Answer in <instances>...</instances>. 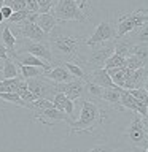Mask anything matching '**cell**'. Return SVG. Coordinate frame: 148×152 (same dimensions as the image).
<instances>
[{"instance_id":"obj_1","label":"cell","mask_w":148,"mask_h":152,"mask_svg":"<svg viewBox=\"0 0 148 152\" xmlns=\"http://www.w3.org/2000/svg\"><path fill=\"white\" fill-rule=\"evenodd\" d=\"M48 45L53 52L54 62H75L83 66V59L86 54V38L73 28L65 26V22H59L56 28L48 35Z\"/></svg>"},{"instance_id":"obj_2","label":"cell","mask_w":148,"mask_h":152,"mask_svg":"<svg viewBox=\"0 0 148 152\" xmlns=\"http://www.w3.org/2000/svg\"><path fill=\"white\" fill-rule=\"evenodd\" d=\"M80 117L69 124V133H94L105 121V109L91 98H80Z\"/></svg>"},{"instance_id":"obj_3","label":"cell","mask_w":148,"mask_h":152,"mask_svg":"<svg viewBox=\"0 0 148 152\" xmlns=\"http://www.w3.org/2000/svg\"><path fill=\"white\" fill-rule=\"evenodd\" d=\"M113 52H115V40L100 43V45H95V46H89V49L86 51L83 59V68L86 70V73L89 75L94 70L104 68L105 62L108 60L110 56H113Z\"/></svg>"},{"instance_id":"obj_4","label":"cell","mask_w":148,"mask_h":152,"mask_svg":"<svg viewBox=\"0 0 148 152\" xmlns=\"http://www.w3.org/2000/svg\"><path fill=\"white\" fill-rule=\"evenodd\" d=\"M51 13L59 22H84L88 19V13L78 7L76 0H57Z\"/></svg>"},{"instance_id":"obj_5","label":"cell","mask_w":148,"mask_h":152,"mask_svg":"<svg viewBox=\"0 0 148 152\" xmlns=\"http://www.w3.org/2000/svg\"><path fill=\"white\" fill-rule=\"evenodd\" d=\"M147 22H148V10L140 8V10H134L131 13H124L118 18L116 35H118V38L126 37Z\"/></svg>"},{"instance_id":"obj_6","label":"cell","mask_w":148,"mask_h":152,"mask_svg":"<svg viewBox=\"0 0 148 152\" xmlns=\"http://www.w3.org/2000/svg\"><path fill=\"white\" fill-rule=\"evenodd\" d=\"M126 138L129 142L138 151L145 152L147 149V140H148V127L143 122V117L140 114L134 113L132 122L129 124L127 130H126Z\"/></svg>"},{"instance_id":"obj_7","label":"cell","mask_w":148,"mask_h":152,"mask_svg":"<svg viewBox=\"0 0 148 152\" xmlns=\"http://www.w3.org/2000/svg\"><path fill=\"white\" fill-rule=\"evenodd\" d=\"M18 52H29V54L40 57L48 64L54 62L53 52L50 49L48 41H33V40H27V38H18L16 43V54Z\"/></svg>"},{"instance_id":"obj_8","label":"cell","mask_w":148,"mask_h":152,"mask_svg":"<svg viewBox=\"0 0 148 152\" xmlns=\"http://www.w3.org/2000/svg\"><path fill=\"white\" fill-rule=\"evenodd\" d=\"M26 83L30 89V92L35 95L37 98H45V100H50L53 102L54 95L57 94L56 90V84L53 81L46 79L45 76H38V78H29L26 79Z\"/></svg>"},{"instance_id":"obj_9","label":"cell","mask_w":148,"mask_h":152,"mask_svg":"<svg viewBox=\"0 0 148 152\" xmlns=\"http://www.w3.org/2000/svg\"><path fill=\"white\" fill-rule=\"evenodd\" d=\"M116 26H113L110 21H100L92 32V35L86 38V46H95L100 43H107L116 40Z\"/></svg>"},{"instance_id":"obj_10","label":"cell","mask_w":148,"mask_h":152,"mask_svg":"<svg viewBox=\"0 0 148 152\" xmlns=\"http://www.w3.org/2000/svg\"><path fill=\"white\" fill-rule=\"evenodd\" d=\"M11 32L16 35V38H27L33 41H48V35L37 26L35 22L24 21L21 24H10Z\"/></svg>"},{"instance_id":"obj_11","label":"cell","mask_w":148,"mask_h":152,"mask_svg":"<svg viewBox=\"0 0 148 152\" xmlns=\"http://www.w3.org/2000/svg\"><path fill=\"white\" fill-rule=\"evenodd\" d=\"M33 117L46 127H54V124L57 122H67V124L72 122V119L65 114V111H61L57 108H46L41 109V111H37L33 113Z\"/></svg>"},{"instance_id":"obj_12","label":"cell","mask_w":148,"mask_h":152,"mask_svg":"<svg viewBox=\"0 0 148 152\" xmlns=\"http://www.w3.org/2000/svg\"><path fill=\"white\" fill-rule=\"evenodd\" d=\"M56 90L65 94L72 102H76V100L83 98V95L86 94V81L84 79H73L70 83L56 84Z\"/></svg>"},{"instance_id":"obj_13","label":"cell","mask_w":148,"mask_h":152,"mask_svg":"<svg viewBox=\"0 0 148 152\" xmlns=\"http://www.w3.org/2000/svg\"><path fill=\"white\" fill-rule=\"evenodd\" d=\"M147 78H148L147 66H145V68H138V70H129L127 68L124 89H127V90H131V89H142L143 86H145Z\"/></svg>"},{"instance_id":"obj_14","label":"cell","mask_w":148,"mask_h":152,"mask_svg":"<svg viewBox=\"0 0 148 152\" xmlns=\"http://www.w3.org/2000/svg\"><path fill=\"white\" fill-rule=\"evenodd\" d=\"M46 79L53 81L54 84H64V83H70V81H73L75 78L70 75V71L65 68L64 65H56V66H51L48 71L43 73Z\"/></svg>"},{"instance_id":"obj_15","label":"cell","mask_w":148,"mask_h":152,"mask_svg":"<svg viewBox=\"0 0 148 152\" xmlns=\"http://www.w3.org/2000/svg\"><path fill=\"white\" fill-rule=\"evenodd\" d=\"M13 60H16V64H19V65L40 66V68H43L45 71H48L51 68V64H48V62H45L43 59H40V57H35V56L29 54V52H18Z\"/></svg>"},{"instance_id":"obj_16","label":"cell","mask_w":148,"mask_h":152,"mask_svg":"<svg viewBox=\"0 0 148 152\" xmlns=\"http://www.w3.org/2000/svg\"><path fill=\"white\" fill-rule=\"evenodd\" d=\"M53 103H54V108L61 109V111H65L67 116L73 121V117H75V114H73L75 113V102H72L65 94L57 92L54 95V98H53Z\"/></svg>"},{"instance_id":"obj_17","label":"cell","mask_w":148,"mask_h":152,"mask_svg":"<svg viewBox=\"0 0 148 152\" xmlns=\"http://www.w3.org/2000/svg\"><path fill=\"white\" fill-rule=\"evenodd\" d=\"M86 81H91V83L97 84L100 87H118V86H115V83L112 81L108 71L105 68H99V70L91 71L88 75V78H86Z\"/></svg>"},{"instance_id":"obj_18","label":"cell","mask_w":148,"mask_h":152,"mask_svg":"<svg viewBox=\"0 0 148 152\" xmlns=\"http://www.w3.org/2000/svg\"><path fill=\"white\" fill-rule=\"evenodd\" d=\"M102 102H105L107 104L110 106L119 109V111H123L121 108V87H104L102 90V97H100Z\"/></svg>"},{"instance_id":"obj_19","label":"cell","mask_w":148,"mask_h":152,"mask_svg":"<svg viewBox=\"0 0 148 152\" xmlns=\"http://www.w3.org/2000/svg\"><path fill=\"white\" fill-rule=\"evenodd\" d=\"M0 38H2L5 48L8 49L10 57H11V59H14V56H16V43H18V38H16V35L11 32L10 24H5L3 30L0 32Z\"/></svg>"},{"instance_id":"obj_20","label":"cell","mask_w":148,"mask_h":152,"mask_svg":"<svg viewBox=\"0 0 148 152\" xmlns=\"http://www.w3.org/2000/svg\"><path fill=\"white\" fill-rule=\"evenodd\" d=\"M35 24L46 33V35H50V33L56 28L57 24H59V21L56 19V16L53 13H38Z\"/></svg>"},{"instance_id":"obj_21","label":"cell","mask_w":148,"mask_h":152,"mask_svg":"<svg viewBox=\"0 0 148 152\" xmlns=\"http://www.w3.org/2000/svg\"><path fill=\"white\" fill-rule=\"evenodd\" d=\"M19 76V66L16 64V60L7 59L3 62V70H2V78L10 79V78H18Z\"/></svg>"},{"instance_id":"obj_22","label":"cell","mask_w":148,"mask_h":152,"mask_svg":"<svg viewBox=\"0 0 148 152\" xmlns=\"http://www.w3.org/2000/svg\"><path fill=\"white\" fill-rule=\"evenodd\" d=\"M119 103H121L123 109H129L132 113H137V98L132 97L127 89H121V102Z\"/></svg>"},{"instance_id":"obj_23","label":"cell","mask_w":148,"mask_h":152,"mask_svg":"<svg viewBox=\"0 0 148 152\" xmlns=\"http://www.w3.org/2000/svg\"><path fill=\"white\" fill-rule=\"evenodd\" d=\"M129 41L132 43H148V22L143 24L142 27H138L137 30H134L129 33Z\"/></svg>"},{"instance_id":"obj_24","label":"cell","mask_w":148,"mask_h":152,"mask_svg":"<svg viewBox=\"0 0 148 152\" xmlns=\"http://www.w3.org/2000/svg\"><path fill=\"white\" fill-rule=\"evenodd\" d=\"M19 71H21V76L24 79H29V78H38V76H43L45 70L40 68V66H32V65H19Z\"/></svg>"},{"instance_id":"obj_25","label":"cell","mask_w":148,"mask_h":152,"mask_svg":"<svg viewBox=\"0 0 148 152\" xmlns=\"http://www.w3.org/2000/svg\"><path fill=\"white\" fill-rule=\"evenodd\" d=\"M62 65H64L65 68L70 71V75L73 76L75 79H84V81H86V78H88V73H86V70H84L81 65L75 64V62H64Z\"/></svg>"},{"instance_id":"obj_26","label":"cell","mask_w":148,"mask_h":152,"mask_svg":"<svg viewBox=\"0 0 148 152\" xmlns=\"http://www.w3.org/2000/svg\"><path fill=\"white\" fill-rule=\"evenodd\" d=\"M131 54L138 57V59L147 65L148 64V43H134Z\"/></svg>"},{"instance_id":"obj_27","label":"cell","mask_w":148,"mask_h":152,"mask_svg":"<svg viewBox=\"0 0 148 152\" xmlns=\"http://www.w3.org/2000/svg\"><path fill=\"white\" fill-rule=\"evenodd\" d=\"M0 98H2L3 102L18 104V106H22V108H29V103L24 102V100L19 97L16 92H0Z\"/></svg>"},{"instance_id":"obj_28","label":"cell","mask_w":148,"mask_h":152,"mask_svg":"<svg viewBox=\"0 0 148 152\" xmlns=\"http://www.w3.org/2000/svg\"><path fill=\"white\" fill-rule=\"evenodd\" d=\"M16 94H18L19 97H21L26 103H32V102H35V100H38L35 95L30 92V89H29V86H27V83H26V79H24L21 84H19V89H18V92H16Z\"/></svg>"},{"instance_id":"obj_29","label":"cell","mask_w":148,"mask_h":152,"mask_svg":"<svg viewBox=\"0 0 148 152\" xmlns=\"http://www.w3.org/2000/svg\"><path fill=\"white\" fill-rule=\"evenodd\" d=\"M121 66H126V57L119 56V54H115L108 57V60L105 62V70H110V68H121Z\"/></svg>"},{"instance_id":"obj_30","label":"cell","mask_w":148,"mask_h":152,"mask_svg":"<svg viewBox=\"0 0 148 152\" xmlns=\"http://www.w3.org/2000/svg\"><path fill=\"white\" fill-rule=\"evenodd\" d=\"M22 81H24L22 76H18V78H10V79H2L5 92H18L19 84H21Z\"/></svg>"},{"instance_id":"obj_31","label":"cell","mask_w":148,"mask_h":152,"mask_svg":"<svg viewBox=\"0 0 148 152\" xmlns=\"http://www.w3.org/2000/svg\"><path fill=\"white\" fill-rule=\"evenodd\" d=\"M102 90H104V87L91 83V81H86V94L91 97V100H100V97H102Z\"/></svg>"},{"instance_id":"obj_32","label":"cell","mask_w":148,"mask_h":152,"mask_svg":"<svg viewBox=\"0 0 148 152\" xmlns=\"http://www.w3.org/2000/svg\"><path fill=\"white\" fill-rule=\"evenodd\" d=\"M29 14H30L29 10H21V11L13 13L11 16H10V19H8V24H21V22H24L29 18Z\"/></svg>"},{"instance_id":"obj_33","label":"cell","mask_w":148,"mask_h":152,"mask_svg":"<svg viewBox=\"0 0 148 152\" xmlns=\"http://www.w3.org/2000/svg\"><path fill=\"white\" fill-rule=\"evenodd\" d=\"M145 64L138 59V57H135V56H129V57H126V68H129V70H138V68H145Z\"/></svg>"},{"instance_id":"obj_34","label":"cell","mask_w":148,"mask_h":152,"mask_svg":"<svg viewBox=\"0 0 148 152\" xmlns=\"http://www.w3.org/2000/svg\"><path fill=\"white\" fill-rule=\"evenodd\" d=\"M5 5H8L13 10V13L21 11V10H27L26 0H5Z\"/></svg>"},{"instance_id":"obj_35","label":"cell","mask_w":148,"mask_h":152,"mask_svg":"<svg viewBox=\"0 0 148 152\" xmlns=\"http://www.w3.org/2000/svg\"><path fill=\"white\" fill-rule=\"evenodd\" d=\"M57 0H37L38 8H40V13H51L53 7L56 5Z\"/></svg>"},{"instance_id":"obj_36","label":"cell","mask_w":148,"mask_h":152,"mask_svg":"<svg viewBox=\"0 0 148 152\" xmlns=\"http://www.w3.org/2000/svg\"><path fill=\"white\" fill-rule=\"evenodd\" d=\"M129 92H131L132 97H135L137 100H140V102L148 104V92H147V89H143V87L142 89H131Z\"/></svg>"},{"instance_id":"obj_37","label":"cell","mask_w":148,"mask_h":152,"mask_svg":"<svg viewBox=\"0 0 148 152\" xmlns=\"http://www.w3.org/2000/svg\"><path fill=\"white\" fill-rule=\"evenodd\" d=\"M88 152H116L115 147H112L110 144H95L94 147H91Z\"/></svg>"},{"instance_id":"obj_38","label":"cell","mask_w":148,"mask_h":152,"mask_svg":"<svg viewBox=\"0 0 148 152\" xmlns=\"http://www.w3.org/2000/svg\"><path fill=\"white\" fill-rule=\"evenodd\" d=\"M26 5H27V10L30 13H40V8H38L37 0H26Z\"/></svg>"},{"instance_id":"obj_39","label":"cell","mask_w":148,"mask_h":152,"mask_svg":"<svg viewBox=\"0 0 148 152\" xmlns=\"http://www.w3.org/2000/svg\"><path fill=\"white\" fill-rule=\"evenodd\" d=\"M7 59H11V57H10V54H8V49L5 48L3 41H2V38H0V60L5 62Z\"/></svg>"},{"instance_id":"obj_40","label":"cell","mask_w":148,"mask_h":152,"mask_svg":"<svg viewBox=\"0 0 148 152\" xmlns=\"http://www.w3.org/2000/svg\"><path fill=\"white\" fill-rule=\"evenodd\" d=\"M0 11H2V14H3V18H5V21H8L10 19V16L13 14V10L8 7V5H3L2 8H0Z\"/></svg>"},{"instance_id":"obj_41","label":"cell","mask_w":148,"mask_h":152,"mask_svg":"<svg viewBox=\"0 0 148 152\" xmlns=\"http://www.w3.org/2000/svg\"><path fill=\"white\" fill-rule=\"evenodd\" d=\"M89 2H91V0H76V3H78V7H80L81 10H83V11H84L86 5H88Z\"/></svg>"},{"instance_id":"obj_42","label":"cell","mask_w":148,"mask_h":152,"mask_svg":"<svg viewBox=\"0 0 148 152\" xmlns=\"http://www.w3.org/2000/svg\"><path fill=\"white\" fill-rule=\"evenodd\" d=\"M143 122H145V125L148 127V109H147V116L143 117Z\"/></svg>"},{"instance_id":"obj_43","label":"cell","mask_w":148,"mask_h":152,"mask_svg":"<svg viewBox=\"0 0 148 152\" xmlns=\"http://www.w3.org/2000/svg\"><path fill=\"white\" fill-rule=\"evenodd\" d=\"M5 22V18H3V14H2V11H0V24H3Z\"/></svg>"},{"instance_id":"obj_44","label":"cell","mask_w":148,"mask_h":152,"mask_svg":"<svg viewBox=\"0 0 148 152\" xmlns=\"http://www.w3.org/2000/svg\"><path fill=\"white\" fill-rule=\"evenodd\" d=\"M0 92H5V89H3V83L0 81Z\"/></svg>"},{"instance_id":"obj_45","label":"cell","mask_w":148,"mask_h":152,"mask_svg":"<svg viewBox=\"0 0 148 152\" xmlns=\"http://www.w3.org/2000/svg\"><path fill=\"white\" fill-rule=\"evenodd\" d=\"M2 70H3V62L0 60V73H2Z\"/></svg>"},{"instance_id":"obj_46","label":"cell","mask_w":148,"mask_h":152,"mask_svg":"<svg viewBox=\"0 0 148 152\" xmlns=\"http://www.w3.org/2000/svg\"><path fill=\"white\" fill-rule=\"evenodd\" d=\"M3 5H5V0H0V8H2Z\"/></svg>"},{"instance_id":"obj_47","label":"cell","mask_w":148,"mask_h":152,"mask_svg":"<svg viewBox=\"0 0 148 152\" xmlns=\"http://www.w3.org/2000/svg\"><path fill=\"white\" fill-rule=\"evenodd\" d=\"M2 79H3V78H2V73H0V81H2Z\"/></svg>"},{"instance_id":"obj_48","label":"cell","mask_w":148,"mask_h":152,"mask_svg":"<svg viewBox=\"0 0 148 152\" xmlns=\"http://www.w3.org/2000/svg\"><path fill=\"white\" fill-rule=\"evenodd\" d=\"M147 147H148V140H147Z\"/></svg>"},{"instance_id":"obj_49","label":"cell","mask_w":148,"mask_h":152,"mask_svg":"<svg viewBox=\"0 0 148 152\" xmlns=\"http://www.w3.org/2000/svg\"><path fill=\"white\" fill-rule=\"evenodd\" d=\"M147 71H148V64H147Z\"/></svg>"}]
</instances>
